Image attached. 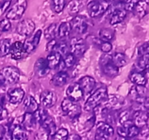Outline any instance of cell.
<instances>
[{
	"label": "cell",
	"mask_w": 149,
	"mask_h": 140,
	"mask_svg": "<svg viewBox=\"0 0 149 140\" xmlns=\"http://www.w3.org/2000/svg\"><path fill=\"white\" fill-rule=\"evenodd\" d=\"M109 95L106 87L97 88L90 97L87 99L84 105V110L87 112H93L96 108L103 104Z\"/></svg>",
	"instance_id": "cell-1"
},
{
	"label": "cell",
	"mask_w": 149,
	"mask_h": 140,
	"mask_svg": "<svg viewBox=\"0 0 149 140\" xmlns=\"http://www.w3.org/2000/svg\"><path fill=\"white\" fill-rule=\"evenodd\" d=\"M38 123L41 127L45 128L49 136H53L57 131V126L53 118L44 108H39L34 113Z\"/></svg>",
	"instance_id": "cell-2"
},
{
	"label": "cell",
	"mask_w": 149,
	"mask_h": 140,
	"mask_svg": "<svg viewBox=\"0 0 149 140\" xmlns=\"http://www.w3.org/2000/svg\"><path fill=\"white\" fill-rule=\"evenodd\" d=\"M20 79V71L15 66H5L0 71V86L6 88L15 84Z\"/></svg>",
	"instance_id": "cell-3"
},
{
	"label": "cell",
	"mask_w": 149,
	"mask_h": 140,
	"mask_svg": "<svg viewBox=\"0 0 149 140\" xmlns=\"http://www.w3.org/2000/svg\"><path fill=\"white\" fill-rule=\"evenodd\" d=\"M61 109L64 113L71 119L78 118L81 114V106L77 102H74L65 98L61 102Z\"/></svg>",
	"instance_id": "cell-4"
},
{
	"label": "cell",
	"mask_w": 149,
	"mask_h": 140,
	"mask_svg": "<svg viewBox=\"0 0 149 140\" xmlns=\"http://www.w3.org/2000/svg\"><path fill=\"white\" fill-rule=\"evenodd\" d=\"M109 6L110 3L107 1H91L87 5V13L91 18H99L107 11Z\"/></svg>",
	"instance_id": "cell-5"
},
{
	"label": "cell",
	"mask_w": 149,
	"mask_h": 140,
	"mask_svg": "<svg viewBox=\"0 0 149 140\" xmlns=\"http://www.w3.org/2000/svg\"><path fill=\"white\" fill-rule=\"evenodd\" d=\"M100 65L103 74L109 77H115L119 74V69L115 66L111 61V55L104 53L100 59Z\"/></svg>",
	"instance_id": "cell-6"
},
{
	"label": "cell",
	"mask_w": 149,
	"mask_h": 140,
	"mask_svg": "<svg viewBox=\"0 0 149 140\" xmlns=\"http://www.w3.org/2000/svg\"><path fill=\"white\" fill-rule=\"evenodd\" d=\"M147 93H148V90L146 86L133 85L130 90L128 97L133 103L139 106H143Z\"/></svg>",
	"instance_id": "cell-7"
},
{
	"label": "cell",
	"mask_w": 149,
	"mask_h": 140,
	"mask_svg": "<svg viewBox=\"0 0 149 140\" xmlns=\"http://www.w3.org/2000/svg\"><path fill=\"white\" fill-rule=\"evenodd\" d=\"M26 7H27V1L26 0L17 1L7 11L6 14V18L10 20H19L24 14Z\"/></svg>",
	"instance_id": "cell-8"
},
{
	"label": "cell",
	"mask_w": 149,
	"mask_h": 140,
	"mask_svg": "<svg viewBox=\"0 0 149 140\" xmlns=\"http://www.w3.org/2000/svg\"><path fill=\"white\" fill-rule=\"evenodd\" d=\"M125 102V98L118 94H109L103 102V107L116 112L120 110Z\"/></svg>",
	"instance_id": "cell-9"
},
{
	"label": "cell",
	"mask_w": 149,
	"mask_h": 140,
	"mask_svg": "<svg viewBox=\"0 0 149 140\" xmlns=\"http://www.w3.org/2000/svg\"><path fill=\"white\" fill-rule=\"evenodd\" d=\"M87 43L82 38L74 37L71 39L69 44V50L71 54L77 57L81 56L87 50Z\"/></svg>",
	"instance_id": "cell-10"
},
{
	"label": "cell",
	"mask_w": 149,
	"mask_h": 140,
	"mask_svg": "<svg viewBox=\"0 0 149 140\" xmlns=\"http://www.w3.org/2000/svg\"><path fill=\"white\" fill-rule=\"evenodd\" d=\"M42 34V31L41 29H39L34 34H32L31 35L28 36L25 39L24 42L23 44L26 53H31L33 51L36 50V48L39 45V42H40Z\"/></svg>",
	"instance_id": "cell-11"
},
{
	"label": "cell",
	"mask_w": 149,
	"mask_h": 140,
	"mask_svg": "<svg viewBox=\"0 0 149 140\" xmlns=\"http://www.w3.org/2000/svg\"><path fill=\"white\" fill-rule=\"evenodd\" d=\"M36 25L32 20L29 18H26L20 21L17 24L16 30L18 34L23 36H29L33 34Z\"/></svg>",
	"instance_id": "cell-12"
},
{
	"label": "cell",
	"mask_w": 149,
	"mask_h": 140,
	"mask_svg": "<svg viewBox=\"0 0 149 140\" xmlns=\"http://www.w3.org/2000/svg\"><path fill=\"white\" fill-rule=\"evenodd\" d=\"M71 30L75 31L79 34L86 33L88 29V22L87 18L83 15H77L70 22Z\"/></svg>",
	"instance_id": "cell-13"
},
{
	"label": "cell",
	"mask_w": 149,
	"mask_h": 140,
	"mask_svg": "<svg viewBox=\"0 0 149 140\" xmlns=\"http://www.w3.org/2000/svg\"><path fill=\"white\" fill-rule=\"evenodd\" d=\"M39 100L43 107L48 109L55 105V104L58 102V96L53 90H46L42 92Z\"/></svg>",
	"instance_id": "cell-14"
},
{
	"label": "cell",
	"mask_w": 149,
	"mask_h": 140,
	"mask_svg": "<svg viewBox=\"0 0 149 140\" xmlns=\"http://www.w3.org/2000/svg\"><path fill=\"white\" fill-rule=\"evenodd\" d=\"M133 110V109H132ZM149 119V113L146 109L133 110L132 113V123L133 125L139 128L140 129L148 124Z\"/></svg>",
	"instance_id": "cell-15"
},
{
	"label": "cell",
	"mask_w": 149,
	"mask_h": 140,
	"mask_svg": "<svg viewBox=\"0 0 149 140\" xmlns=\"http://www.w3.org/2000/svg\"><path fill=\"white\" fill-rule=\"evenodd\" d=\"M22 120V119H21ZM11 140H28V131L22 126L21 122L13 123L11 125Z\"/></svg>",
	"instance_id": "cell-16"
},
{
	"label": "cell",
	"mask_w": 149,
	"mask_h": 140,
	"mask_svg": "<svg viewBox=\"0 0 149 140\" xmlns=\"http://www.w3.org/2000/svg\"><path fill=\"white\" fill-rule=\"evenodd\" d=\"M67 98L74 102L81 101L84 97V93L80 88L78 83H74L70 85L66 89Z\"/></svg>",
	"instance_id": "cell-17"
},
{
	"label": "cell",
	"mask_w": 149,
	"mask_h": 140,
	"mask_svg": "<svg viewBox=\"0 0 149 140\" xmlns=\"http://www.w3.org/2000/svg\"><path fill=\"white\" fill-rule=\"evenodd\" d=\"M33 70L36 75L39 77H45L50 71V69L48 66L46 58H39L36 61L33 66Z\"/></svg>",
	"instance_id": "cell-18"
},
{
	"label": "cell",
	"mask_w": 149,
	"mask_h": 140,
	"mask_svg": "<svg viewBox=\"0 0 149 140\" xmlns=\"http://www.w3.org/2000/svg\"><path fill=\"white\" fill-rule=\"evenodd\" d=\"M78 84L84 96L85 94L87 95L93 91L96 85V81L93 77L90 76H84L79 79Z\"/></svg>",
	"instance_id": "cell-19"
},
{
	"label": "cell",
	"mask_w": 149,
	"mask_h": 140,
	"mask_svg": "<svg viewBox=\"0 0 149 140\" xmlns=\"http://www.w3.org/2000/svg\"><path fill=\"white\" fill-rule=\"evenodd\" d=\"M37 120L34 114L25 113L22 117L21 125L25 129L29 132L35 131L37 126Z\"/></svg>",
	"instance_id": "cell-20"
},
{
	"label": "cell",
	"mask_w": 149,
	"mask_h": 140,
	"mask_svg": "<svg viewBox=\"0 0 149 140\" xmlns=\"http://www.w3.org/2000/svg\"><path fill=\"white\" fill-rule=\"evenodd\" d=\"M25 96V92L20 88H11L7 92V99L10 103L13 104H20L23 100Z\"/></svg>",
	"instance_id": "cell-21"
},
{
	"label": "cell",
	"mask_w": 149,
	"mask_h": 140,
	"mask_svg": "<svg viewBox=\"0 0 149 140\" xmlns=\"http://www.w3.org/2000/svg\"><path fill=\"white\" fill-rule=\"evenodd\" d=\"M111 13V18H110V24L111 26L119 24L122 23L125 19L127 16V12L122 7H112Z\"/></svg>",
	"instance_id": "cell-22"
},
{
	"label": "cell",
	"mask_w": 149,
	"mask_h": 140,
	"mask_svg": "<svg viewBox=\"0 0 149 140\" xmlns=\"http://www.w3.org/2000/svg\"><path fill=\"white\" fill-rule=\"evenodd\" d=\"M10 54L13 59H21L24 56L25 54H26L24 48H23V44L21 42H19V41L12 44L11 48H10Z\"/></svg>",
	"instance_id": "cell-23"
},
{
	"label": "cell",
	"mask_w": 149,
	"mask_h": 140,
	"mask_svg": "<svg viewBox=\"0 0 149 140\" xmlns=\"http://www.w3.org/2000/svg\"><path fill=\"white\" fill-rule=\"evenodd\" d=\"M69 80V75L64 71H60L53 75L50 80V83L56 87L64 86Z\"/></svg>",
	"instance_id": "cell-24"
},
{
	"label": "cell",
	"mask_w": 149,
	"mask_h": 140,
	"mask_svg": "<svg viewBox=\"0 0 149 140\" xmlns=\"http://www.w3.org/2000/svg\"><path fill=\"white\" fill-rule=\"evenodd\" d=\"M23 108L26 113L34 114L39 109V105L33 96H28L23 101Z\"/></svg>",
	"instance_id": "cell-25"
},
{
	"label": "cell",
	"mask_w": 149,
	"mask_h": 140,
	"mask_svg": "<svg viewBox=\"0 0 149 140\" xmlns=\"http://www.w3.org/2000/svg\"><path fill=\"white\" fill-rule=\"evenodd\" d=\"M132 113H133V110H130V109H125L120 112L119 115V121L122 126L128 128L133 125Z\"/></svg>",
	"instance_id": "cell-26"
},
{
	"label": "cell",
	"mask_w": 149,
	"mask_h": 140,
	"mask_svg": "<svg viewBox=\"0 0 149 140\" xmlns=\"http://www.w3.org/2000/svg\"><path fill=\"white\" fill-rule=\"evenodd\" d=\"M48 66L51 69H55L60 66L62 61V56L58 52H51L46 58Z\"/></svg>",
	"instance_id": "cell-27"
},
{
	"label": "cell",
	"mask_w": 149,
	"mask_h": 140,
	"mask_svg": "<svg viewBox=\"0 0 149 140\" xmlns=\"http://www.w3.org/2000/svg\"><path fill=\"white\" fill-rule=\"evenodd\" d=\"M79 123H81L79 125V126L81 125V130H84V131H90L96 123V115L95 112H90L87 118H83L82 122Z\"/></svg>",
	"instance_id": "cell-28"
},
{
	"label": "cell",
	"mask_w": 149,
	"mask_h": 140,
	"mask_svg": "<svg viewBox=\"0 0 149 140\" xmlns=\"http://www.w3.org/2000/svg\"><path fill=\"white\" fill-rule=\"evenodd\" d=\"M148 7V1H137L133 11L135 15L139 18H142L147 14Z\"/></svg>",
	"instance_id": "cell-29"
},
{
	"label": "cell",
	"mask_w": 149,
	"mask_h": 140,
	"mask_svg": "<svg viewBox=\"0 0 149 140\" xmlns=\"http://www.w3.org/2000/svg\"><path fill=\"white\" fill-rule=\"evenodd\" d=\"M111 61L113 65L118 69L123 67L127 64V57L123 52H116L111 56Z\"/></svg>",
	"instance_id": "cell-30"
},
{
	"label": "cell",
	"mask_w": 149,
	"mask_h": 140,
	"mask_svg": "<svg viewBox=\"0 0 149 140\" xmlns=\"http://www.w3.org/2000/svg\"><path fill=\"white\" fill-rule=\"evenodd\" d=\"M130 80L135 85L146 86L147 84V78L143 73L140 71H134L130 76Z\"/></svg>",
	"instance_id": "cell-31"
},
{
	"label": "cell",
	"mask_w": 149,
	"mask_h": 140,
	"mask_svg": "<svg viewBox=\"0 0 149 140\" xmlns=\"http://www.w3.org/2000/svg\"><path fill=\"white\" fill-rule=\"evenodd\" d=\"M100 116L102 117V120L103 122L109 123L111 125L112 123H114L116 120V117H115V111L111 110L106 107H103L100 111Z\"/></svg>",
	"instance_id": "cell-32"
},
{
	"label": "cell",
	"mask_w": 149,
	"mask_h": 140,
	"mask_svg": "<svg viewBox=\"0 0 149 140\" xmlns=\"http://www.w3.org/2000/svg\"><path fill=\"white\" fill-rule=\"evenodd\" d=\"M96 127H97V130L103 133L109 138L111 137L114 134V129L112 125L109 123H106L103 121H98L96 124Z\"/></svg>",
	"instance_id": "cell-33"
},
{
	"label": "cell",
	"mask_w": 149,
	"mask_h": 140,
	"mask_svg": "<svg viewBox=\"0 0 149 140\" xmlns=\"http://www.w3.org/2000/svg\"><path fill=\"white\" fill-rule=\"evenodd\" d=\"M58 26L59 25L57 23H52L45 29L44 32V36L47 40L50 41L56 38V36H58Z\"/></svg>",
	"instance_id": "cell-34"
},
{
	"label": "cell",
	"mask_w": 149,
	"mask_h": 140,
	"mask_svg": "<svg viewBox=\"0 0 149 140\" xmlns=\"http://www.w3.org/2000/svg\"><path fill=\"white\" fill-rule=\"evenodd\" d=\"M99 39L104 42H110L113 39L115 32L113 29L110 28H104L99 31Z\"/></svg>",
	"instance_id": "cell-35"
},
{
	"label": "cell",
	"mask_w": 149,
	"mask_h": 140,
	"mask_svg": "<svg viewBox=\"0 0 149 140\" xmlns=\"http://www.w3.org/2000/svg\"><path fill=\"white\" fill-rule=\"evenodd\" d=\"M67 10L71 15H76L82 9L83 3L81 1L74 0L68 3L66 6Z\"/></svg>",
	"instance_id": "cell-36"
},
{
	"label": "cell",
	"mask_w": 149,
	"mask_h": 140,
	"mask_svg": "<svg viewBox=\"0 0 149 140\" xmlns=\"http://www.w3.org/2000/svg\"><path fill=\"white\" fill-rule=\"evenodd\" d=\"M11 45V40L10 39L6 38L0 40V57H4L10 53Z\"/></svg>",
	"instance_id": "cell-37"
},
{
	"label": "cell",
	"mask_w": 149,
	"mask_h": 140,
	"mask_svg": "<svg viewBox=\"0 0 149 140\" xmlns=\"http://www.w3.org/2000/svg\"><path fill=\"white\" fill-rule=\"evenodd\" d=\"M71 31V25L68 22H63L58 26V36L60 38L66 37L69 35Z\"/></svg>",
	"instance_id": "cell-38"
},
{
	"label": "cell",
	"mask_w": 149,
	"mask_h": 140,
	"mask_svg": "<svg viewBox=\"0 0 149 140\" xmlns=\"http://www.w3.org/2000/svg\"><path fill=\"white\" fill-rule=\"evenodd\" d=\"M94 43L95 44L97 48H100V50L103 52V53L108 54L112 50V45L110 42H104V41L100 40V39H94Z\"/></svg>",
	"instance_id": "cell-39"
},
{
	"label": "cell",
	"mask_w": 149,
	"mask_h": 140,
	"mask_svg": "<svg viewBox=\"0 0 149 140\" xmlns=\"http://www.w3.org/2000/svg\"><path fill=\"white\" fill-rule=\"evenodd\" d=\"M137 68L141 71L149 69V54H146L140 56L136 63Z\"/></svg>",
	"instance_id": "cell-40"
},
{
	"label": "cell",
	"mask_w": 149,
	"mask_h": 140,
	"mask_svg": "<svg viewBox=\"0 0 149 140\" xmlns=\"http://www.w3.org/2000/svg\"><path fill=\"white\" fill-rule=\"evenodd\" d=\"M68 136L69 133L68 130L65 128H61L55 133L52 137L53 140H68Z\"/></svg>",
	"instance_id": "cell-41"
},
{
	"label": "cell",
	"mask_w": 149,
	"mask_h": 140,
	"mask_svg": "<svg viewBox=\"0 0 149 140\" xmlns=\"http://www.w3.org/2000/svg\"><path fill=\"white\" fill-rule=\"evenodd\" d=\"M66 4L65 0H55L52 1V7L55 13H61Z\"/></svg>",
	"instance_id": "cell-42"
},
{
	"label": "cell",
	"mask_w": 149,
	"mask_h": 140,
	"mask_svg": "<svg viewBox=\"0 0 149 140\" xmlns=\"http://www.w3.org/2000/svg\"><path fill=\"white\" fill-rule=\"evenodd\" d=\"M76 61H77V58L73 54L69 52L65 55L64 59L62 61V64L66 68H71L76 64Z\"/></svg>",
	"instance_id": "cell-43"
},
{
	"label": "cell",
	"mask_w": 149,
	"mask_h": 140,
	"mask_svg": "<svg viewBox=\"0 0 149 140\" xmlns=\"http://www.w3.org/2000/svg\"><path fill=\"white\" fill-rule=\"evenodd\" d=\"M49 134L47 131L40 126L39 129H37L36 132L35 133L33 139L34 140H48L49 139Z\"/></svg>",
	"instance_id": "cell-44"
},
{
	"label": "cell",
	"mask_w": 149,
	"mask_h": 140,
	"mask_svg": "<svg viewBox=\"0 0 149 140\" xmlns=\"http://www.w3.org/2000/svg\"><path fill=\"white\" fill-rule=\"evenodd\" d=\"M140 131H141V129L134 125L128 127V128H127V138H135L137 136L139 135Z\"/></svg>",
	"instance_id": "cell-45"
},
{
	"label": "cell",
	"mask_w": 149,
	"mask_h": 140,
	"mask_svg": "<svg viewBox=\"0 0 149 140\" xmlns=\"http://www.w3.org/2000/svg\"><path fill=\"white\" fill-rule=\"evenodd\" d=\"M11 29V23L7 18H3L0 20V32H7Z\"/></svg>",
	"instance_id": "cell-46"
},
{
	"label": "cell",
	"mask_w": 149,
	"mask_h": 140,
	"mask_svg": "<svg viewBox=\"0 0 149 140\" xmlns=\"http://www.w3.org/2000/svg\"><path fill=\"white\" fill-rule=\"evenodd\" d=\"M57 44H58V40H56L55 39L50 41H48L47 44L46 45L47 51L49 52V53H51V52H55Z\"/></svg>",
	"instance_id": "cell-47"
},
{
	"label": "cell",
	"mask_w": 149,
	"mask_h": 140,
	"mask_svg": "<svg viewBox=\"0 0 149 140\" xmlns=\"http://www.w3.org/2000/svg\"><path fill=\"white\" fill-rule=\"evenodd\" d=\"M138 54H139L140 56L143 55H146V54H149V40L139 47V48H138Z\"/></svg>",
	"instance_id": "cell-48"
},
{
	"label": "cell",
	"mask_w": 149,
	"mask_h": 140,
	"mask_svg": "<svg viewBox=\"0 0 149 140\" xmlns=\"http://www.w3.org/2000/svg\"><path fill=\"white\" fill-rule=\"evenodd\" d=\"M136 1H123V7L127 12V11H133L134 8L136 4Z\"/></svg>",
	"instance_id": "cell-49"
},
{
	"label": "cell",
	"mask_w": 149,
	"mask_h": 140,
	"mask_svg": "<svg viewBox=\"0 0 149 140\" xmlns=\"http://www.w3.org/2000/svg\"><path fill=\"white\" fill-rule=\"evenodd\" d=\"M109 137L106 136L103 133L100 131L99 130L96 129L95 135V140H108Z\"/></svg>",
	"instance_id": "cell-50"
},
{
	"label": "cell",
	"mask_w": 149,
	"mask_h": 140,
	"mask_svg": "<svg viewBox=\"0 0 149 140\" xmlns=\"http://www.w3.org/2000/svg\"><path fill=\"white\" fill-rule=\"evenodd\" d=\"M7 112L5 109L3 108V106L0 104V120H2L4 118H7Z\"/></svg>",
	"instance_id": "cell-51"
},
{
	"label": "cell",
	"mask_w": 149,
	"mask_h": 140,
	"mask_svg": "<svg viewBox=\"0 0 149 140\" xmlns=\"http://www.w3.org/2000/svg\"><path fill=\"white\" fill-rule=\"evenodd\" d=\"M68 140H81V136L79 134H72L68 136Z\"/></svg>",
	"instance_id": "cell-52"
},
{
	"label": "cell",
	"mask_w": 149,
	"mask_h": 140,
	"mask_svg": "<svg viewBox=\"0 0 149 140\" xmlns=\"http://www.w3.org/2000/svg\"><path fill=\"white\" fill-rule=\"evenodd\" d=\"M6 135V130L3 125H0V140L2 139Z\"/></svg>",
	"instance_id": "cell-53"
},
{
	"label": "cell",
	"mask_w": 149,
	"mask_h": 140,
	"mask_svg": "<svg viewBox=\"0 0 149 140\" xmlns=\"http://www.w3.org/2000/svg\"><path fill=\"white\" fill-rule=\"evenodd\" d=\"M114 140H128V139L126 138V137H123V136H121L118 135L115 138Z\"/></svg>",
	"instance_id": "cell-54"
},
{
	"label": "cell",
	"mask_w": 149,
	"mask_h": 140,
	"mask_svg": "<svg viewBox=\"0 0 149 140\" xmlns=\"http://www.w3.org/2000/svg\"><path fill=\"white\" fill-rule=\"evenodd\" d=\"M1 140H11V136L8 137V138H6V135H5V136H4V138H3L2 139H1Z\"/></svg>",
	"instance_id": "cell-55"
},
{
	"label": "cell",
	"mask_w": 149,
	"mask_h": 140,
	"mask_svg": "<svg viewBox=\"0 0 149 140\" xmlns=\"http://www.w3.org/2000/svg\"><path fill=\"white\" fill-rule=\"evenodd\" d=\"M2 1H3V2H4V1H0V9L1 8V6H2V4H3Z\"/></svg>",
	"instance_id": "cell-56"
},
{
	"label": "cell",
	"mask_w": 149,
	"mask_h": 140,
	"mask_svg": "<svg viewBox=\"0 0 149 140\" xmlns=\"http://www.w3.org/2000/svg\"><path fill=\"white\" fill-rule=\"evenodd\" d=\"M132 140H140V139H135V138H133V139H132Z\"/></svg>",
	"instance_id": "cell-57"
}]
</instances>
